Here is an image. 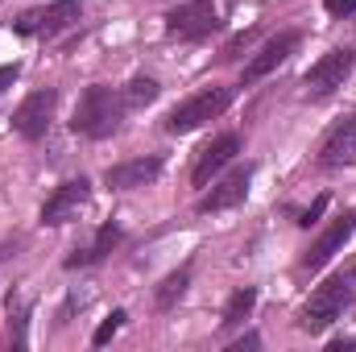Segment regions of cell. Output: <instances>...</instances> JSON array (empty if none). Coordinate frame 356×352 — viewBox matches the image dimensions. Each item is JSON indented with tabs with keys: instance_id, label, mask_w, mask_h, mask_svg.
<instances>
[{
	"instance_id": "cell-1",
	"label": "cell",
	"mask_w": 356,
	"mask_h": 352,
	"mask_svg": "<svg viewBox=\"0 0 356 352\" xmlns=\"http://www.w3.org/2000/svg\"><path fill=\"white\" fill-rule=\"evenodd\" d=\"M356 303V269H340V273H332L327 282H319L315 290H311V298L302 303V311H298V328L302 332H311V336H319V332H327L336 319H344V311Z\"/></svg>"
},
{
	"instance_id": "cell-2",
	"label": "cell",
	"mask_w": 356,
	"mask_h": 352,
	"mask_svg": "<svg viewBox=\"0 0 356 352\" xmlns=\"http://www.w3.org/2000/svg\"><path fill=\"white\" fill-rule=\"evenodd\" d=\"M120 116H124V99H120V91L95 83V88H88L83 95H79L75 116H71V129H75L79 137H88V141H104V137L116 133Z\"/></svg>"
},
{
	"instance_id": "cell-3",
	"label": "cell",
	"mask_w": 356,
	"mask_h": 352,
	"mask_svg": "<svg viewBox=\"0 0 356 352\" xmlns=\"http://www.w3.org/2000/svg\"><path fill=\"white\" fill-rule=\"evenodd\" d=\"M232 95H236V91H232V88H220V83L195 91V95H186L178 108H170V112H166L162 129H166V133H175V137H182V133H195V129H203L207 120L224 116V112H228V104H232Z\"/></svg>"
},
{
	"instance_id": "cell-4",
	"label": "cell",
	"mask_w": 356,
	"mask_h": 352,
	"mask_svg": "<svg viewBox=\"0 0 356 352\" xmlns=\"http://www.w3.org/2000/svg\"><path fill=\"white\" fill-rule=\"evenodd\" d=\"M216 29H220L216 0H186L166 13V38H175V42H203Z\"/></svg>"
},
{
	"instance_id": "cell-5",
	"label": "cell",
	"mask_w": 356,
	"mask_h": 352,
	"mask_svg": "<svg viewBox=\"0 0 356 352\" xmlns=\"http://www.w3.org/2000/svg\"><path fill=\"white\" fill-rule=\"evenodd\" d=\"M356 71V50H332L319 63H311V71L302 75L307 99H327L348 83V75Z\"/></svg>"
},
{
	"instance_id": "cell-6",
	"label": "cell",
	"mask_w": 356,
	"mask_h": 352,
	"mask_svg": "<svg viewBox=\"0 0 356 352\" xmlns=\"http://www.w3.org/2000/svg\"><path fill=\"white\" fill-rule=\"evenodd\" d=\"M54 104H58V91L54 88H38L29 91L17 108H13V129L25 137V141H42L50 133V120H54Z\"/></svg>"
},
{
	"instance_id": "cell-7",
	"label": "cell",
	"mask_w": 356,
	"mask_h": 352,
	"mask_svg": "<svg viewBox=\"0 0 356 352\" xmlns=\"http://www.w3.org/2000/svg\"><path fill=\"white\" fill-rule=\"evenodd\" d=\"M91 203V182L88 178H71V182H63V186H54L50 191V199L42 203V224L46 228H63V224H71V220H79V211Z\"/></svg>"
},
{
	"instance_id": "cell-8",
	"label": "cell",
	"mask_w": 356,
	"mask_h": 352,
	"mask_svg": "<svg viewBox=\"0 0 356 352\" xmlns=\"http://www.w3.org/2000/svg\"><path fill=\"white\" fill-rule=\"evenodd\" d=\"M79 21V0H54L50 8H29V13H21L17 21H13V29L21 33V38H54V33H63L67 25H75Z\"/></svg>"
},
{
	"instance_id": "cell-9",
	"label": "cell",
	"mask_w": 356,
	"mask_h": 352,
	"mask_svg": "<svg viewBox=\"0 0 356 352\" xmlns=\"http://www.w3.org/2000/svg\"><path fill=\"white\" fill-rule=\"evenodd\" d=\"M253 170H257L253 162H245V166H232V170L220 178V182H211V191L199 199V211H203V216H216V211H232V207H241V203L249 199Z\"/></svg>"
},
{
	"instance_id": "cell-10",
	"label": "cell",
	"mask_w": 356,
	"mask_h": 352,
	"mask_svg": "<svg viewBox=\"0 0 356 352\" xmlns=\"http://www.w3.org/2000/svg\"><path fill=\"white\" fill-rule=\"evenodd\" d=\"M302 46V33L298 29H282V33H273L266 46L249 58V67H245V83H257V79H266L273 75L282 63H290V54Z\"/></svg>"
},
{
	"instance_id": "cell-11",
	"label": "cell",
	"mask_w": 356,
	"mask_h": 352,
	"mask_svg": "<svg viewBox=\"0 0 356 352\" xmlns=\"http://www.w3.org/2000/svg\"><path fill=\"white\" fill-rule=\"evenodd\" d=\"M353 232H356V211L336 216V220H332V224L319 232V241H315V245L302 253V262H298V265H302V269H323V265L332 262V257H336V253H340L348 241H353Z\"/></svg>"
},
{
	"instance_id": "cell-12",
	"label": "cell",
	"mask_w": 356,
	"mask_h": 352,
	"mask_svg": "<svg viewBox=\"0 0 356 352\" xmlns=\"http://www.w3.org/2000/svg\"><path fill=\"white\" fill-rule=\"evenodd\" d=\"M162 158L158 154H145V158H129V162H116L104 170V186L108 191H137V186H149L162 178Z\"/></svg>"
},
{
	"instance_id": "cell-13",
	"label": "cell",
	"mask_w": 356,
	"mask_h": 352,
	"mask_svg": "<svg viewBox=\"0 0 356 352\" xmlns=\"http://www.w3.org/2000/svg\"><path fill=\"white\" fill-rule=\"evenodd\" d=\"M236 154H241V133H220L211 145H203V150H199L195 170H191V182H195V186H207V182L220 175Z\"/></svg>"
},
{
	"instance_id": "cell-14",
	"label": "cell",
	"mask_w": 356,
	"mask_h": 352,
	"mask_svg": "<svg viewBox=\"0 0 356 352\" xmlns=\"http://www.w3.org/2000/svg\"><path fill=\"white\" fill-rule=\"evenodd\" d=\"M356 162V116H344L319 145V166L323 170H340Z\"/></svg>"
},
{
	"instance_id": "cell-15",
	"label": "cell",
	"mask_w": 356,
	"mask_h": 352,
	"mask_svg": "<svg viewBox=\"0 0 356 352\" xmlns=\"http://www.w3.org/2000/svg\"><path fill=\"white\" fill-rule=\"evenodd\" d=\"M116 245H120V224H112V220H108V224L95 232V241H91L88 249H75V253L67 257V269H88V265H99L112 249H116Z\"/></svg>"
},
{
	"instance_id": "cell-16",
	"label": "cell",
	"mask_w": 356,
	"mask_h": 352,
	"mask_svg": "<svg viewBox=\"0 0 356 352\" xmlns=\"http://www.w3.org/2000/svg\"><path fill=\"white\" fill-rule=\"evenodd\" d=\"M186 286H191V265H182V269H175V273H166V278H162V286L154 290L158 311H170V307H178V298L186 294Z\"/></svg>"
},
{
	"instance_id": "cell-17",
	"label": "cell",
	"mask_w": 356,
	"mask_h": 352,
	"mask_svg": "<svg viewBox=\"0 0 356 352\" xmlns=\"http://www.w3.org/2000/svg\"><path fill=\"white\" fill-rule=\"evenodd\" d=\"M253 307H257V290L253 286H241V290H232V298H228V307H224V328H241L249 315H253Z\"/></svg>"
},
{
	"instance_id": "cell-18",
	"label": "cell",
	"mask_w": 356,
	"mask_h": 352,
	"mask_svg": "<svg viewBox=\"0 0 356 352\" xmlns=\"http://www.w3.org/2000/svg\"><path fill=\"white\" fill-rule=\"evenodd\" d=\"M158 79H149V75H137V79H129V88L120 91V99H124V112H137V108H145V104H154L158 99Z\"/></svg>"
},
{
	"instance_id": "cell-19",
	"label": "cell",
	"mask_w": 356,
	"mask_h": 352,
	"mask_svg": "<svg viewBox=\"0 0 356 352\" xmlns=\"http://www.w3.org/2000/svg\"><path fill=\"white\" fill-rule=\"evenodd\" d=\"M8 328H13V344H25V323H29V298H21V290H8Z\"/></svg>"
},
{
	"instance_id": "cell-20",
	"label": "cell",
	"mask_w": 356,
	"mask_h": 352,
	"mask_svg": "<svg viewBox=\"0 0 356 352\" xmlns=\"http://www.w3.org/2000/svg\"><path fill=\"white\" fill-rule=\"evenodd\" d=\"M124 319H129V315H124V311L116 307V311H112V315H108V319H104V323L95 328V336H91V344H95V349H104V344H108V340H112V336H116V332L124 328Z\"/></svg>"
},
{
	"instance_id": "cell-21",
	"label": "cell",
	"mask_w": 356,
	"mask_h": 352,
	"mask_svg": "<svg viewBox=\"0 0 356 352\" xmlns=\"http://www.w3.org/2000/svg\"><path fill=\"white\" fill-rule=\"evenodd\" d=\"M249 42H253V29H249V33H236V38L224 46V54H220V58H224V63H236V58H241V50H245Z\"/></svg>"
},
{
	"instance_id": "cell-22",
	"label": "cell",
	"mask_w": 356,
	"mask_h": 352,
	"mask_svg": "<svg viewBox=\"0 0 356 352\" xmlns=\"http://www.w3.org/2000/svg\"><path fill=\"white\" fill-rule=\"evenodd\" d=\"M323 211H327V195H319V199H315V203H311V207H307V211L298 216V224H302V228H311V224H315V220H319Z\"/></svg>"
},
{
	"instance_id": "cell-23",
	"label": "cell",
	"mask_w": 356,
	"mask_h": 352,
	"mask_svg": "<svg viewBox=\"0 0 356 352\" xmlns=\"http://www.w3.org/2000/svg\"><path fill=\"white\" fill-rule=\"evenodd\" d=\"M323 8H327L332 17H353V13H356V0H323Z\"/></svg>"
},
{
	"instance_id": "cell-24",
	"label": "cell",
	"mask_w": 356,
	"mask_h": 352,
	"mask_svg": "<svg viewBox=\"0 0 356 352\" xmlns=\"http://www.w3.org/2000/svg\"><path fill=\"white\" fill-rule=\"evenodd\" d=\"M17 75H21V67H17V63H13V67H0V91L13 88V83H17Z\"/></svg>"
},
{
	"instance_id": "cell-25",
	"label": "cell",
	"mask_w": 356,
	"mask_h": 352,
	"mask_svg": "<svg viewBox=\"0 0 356 352\" xmlns=\"http://www.w3.org/2000/svg\"><path fill=\"white\" fill-rule=\"evenodd\" d=\"M344 349H356V336H340V340H332V352H344Z\"/></svg>"
},
{
	"instance_id": "cell-26",
	"label": "cell",
	"mask_w": 356,
	"mask_h": 352,
	"mask_svg": "<svg viewBox=\"0 0 356 352\" xmlns=\"http://www.w3.org/2000/svg\"><path fill=\"white\" fill-rule=\"evenodd\" d=\"M4 253H8V249H0V262H4Z\"/></svg>"
}]
</instances>
